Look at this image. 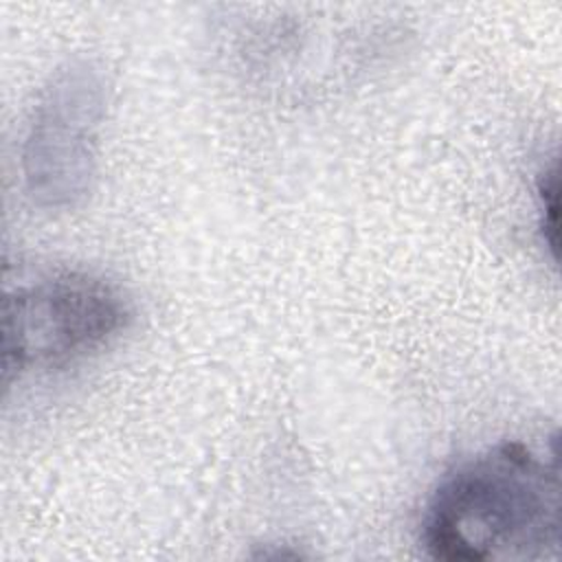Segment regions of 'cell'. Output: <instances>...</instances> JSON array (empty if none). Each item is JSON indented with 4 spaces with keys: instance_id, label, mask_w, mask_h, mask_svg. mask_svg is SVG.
Returning a JSON list of instances; mask_svg holds the SVG:
<instances>
[{
    "instance_id": "3",
    "label": "cell",
    "mask_w": 562,
    "mask_h": 562,
    "mask_svg": "<svg viewBox=\"0 0 562 562\" xmlns=\"http://www.w3.org/2000/svg\"><path fill=\"white\" fill-rule=\"evenodd\" d=\"M108 110L105 72L90 59L59 66L33 105L22 173L31 200L48 211H68L92 189L101 127Z\"/></svg>"
},
{
    "instance_id": "4",
    "label": "cell",
    "mask_w": 562,
    "mask_h": 562,
    "mask_svg": "<svg viewBox=\"0 0 562 562\" xmlns=\"http://www.w3.org/2000/svg\"><path fill=\"white\" fill-rule=\"evenodd\" d=\"M538 211L540 228L544 244L551 248V255H558V169L555 165L540 176L538 182Z\"/></svg>"
},
{
    "instance_id": "1",
    "label": "cell",
    "mask_w": 562,
    "mask_h": 562,
    "mask_svg": "<svg viewBox=\"0 0 562 562\" xmlns=\"http://www.w3.org/2000/svg\"><path fill=\"white\" fill-rule=\"evenodd\" d=\"M435 560H540L560 549L558 452L498 441L448 470L422 516Z\"/></svg>"
},
{
    "instance_id": "2",
    "label": "cell",
    "mask_w": 562,
    "mask_h": 562,
    "mask_svg": "<svg viewBox=\"0 0 562 562\" xmlns=\"http://www.w3.org/2000/svg\"><path fill=\"white\" fill-rule=\"evenodd\" d=\"M132 305L103 277L68 270L9 290L2 299V384L35 369L81 360L121 336Z\"/></svg>"
}]
</instances>
